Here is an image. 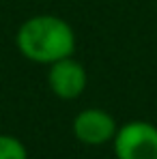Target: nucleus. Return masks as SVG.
Instances as JSON below:
<instances>
[{
    "instance_id": "obj_1",
    "label": "nucleus",
    "mask_w": 157,
    "mask_h": 159,
    "mask_svg": "<svg viewBox=\"0 0 157 159\" xmlns=\"http://www.w3.org/2000/svg\"><path fill=\"white\" fill-rule=\"evenodd\" d=\"M15 45L30 62L52 65L60 58L73 56L76 32L62 17L35 15L17 28Z\"/></svg>"
},
{
    "instance_id": "obj_2",
    "label": "nucleus",
    "mask_w": 157,
    "mask_h": 159,
    "mask_svg": "<svg viewBox=\"0 0 157 159\" xmlns=\"http://www.w3.org/2000/svg\"><path fill=\"white\" fill-rule=\"evenodd\" d=\"M116 159H157V127L146 120H129L112 140Z\"/></svg>"
},
{
    "instance_id": "obj_3",
    "label": "nucleus",
    "mask_w": 157,
    "mask_h": 159,
    "mask_svg": "<svg viewBox=\"0 0 157 159\" xmlns=\"http://www.w3.org/2000/svg\"><path fill=\"white\" fill-rule=\"evenodd\" d=\"M116 120L112 114L99 107H86L73 118V135L86 146H101L116 135Z\"/></svg>"
},
{
    "instance_id": "obj_4",
    "label": "nucleus",
    "mask_w": 157,
    "mask_h": 159,
    "mask_svg": "<svg viewBox=\"0 0 157 159\" xmlns=\"http://www.w3.org/2000/svg\"><path fill=\"white\" fill-rule=\"evenodd\" d=\"M86 80L88 78H86L84 65L78 62L73 56H67V58L52 62L50 71H48L50 90L58 99H65V101L78 99L86 88Z\"/></svg>"
},
{
    "instance_id": "obj_5",
    "label": "nucleus",
    "mask_w": 157,
    "mask_h": 159,
    "mask_svg": "<svg viewBox=\"0 0 157 159\" xmlns=\"http://www.w3.org/2000/svg\"><path fill=\"white\" fill-rule=\"evenodd\" d=\"M0 159H28L24 142L15 135L0 133Z\"/></svg>"
}]
</instances>
